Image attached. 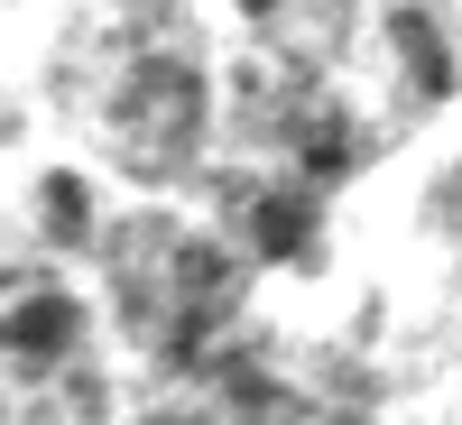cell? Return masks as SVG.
<instances>
[{"instance_id": "cell-5", "label": "cell", "mask_w": 462, "mask_h": 425, "mask_svg": "<svg viewBox=\"0 0 462 425\" xmlns=\"http://www.w3.org/2000/svg\"><path fill=\"white\" fill-rule=\"evenodd\" d=\"M296 158H305V176H342V167H352L361 158V139L352 130H342V111H315V130H296Z\"/></svg>"}, {"instance_id": "cell-1", "label": "cell", "mask_w": 462, "mask_h": 425, "mask_svg": "<svg viewBox=\"0 0 462 425\" xmlns=\"http://www.w3.org/2000/svg\"><path fill=\"white\" fill-rule=\"evenodd\" d=\"M121 121H130V139H139L148 167L185 158V148H195V121H204V84H195V65L148 56L130 84H121Z\"/></svg>"}, {"instance_id": "cell-2", "label": "cell", "mask_w": 462, "mask_h": 425, "mask_svg": "<svg viewBox=\"0 0 462 425\" xmlns=\"http://www.w3.org/2000/svg\"><path fill=\"white\" fill-rule=\"evenodd\" d=\"M74 342H84V305L56 296V287H37V296H19L10 315H0V361L28 370V379L65 370V361H74Z\"/></svg>"}, {"instance_id": "cell-3", "label": "cell", "mask_w": 462, "mask_h": 425, "mask_svg": "<svg viewBox=\"0 0 462 425\" xmlns=\"http://www.w3.org/2000/svg\"><path fill=\"white\" fill-rule=\"evenodd\" d=\"M315 231H324V204L305 195V185H259V195L241 204V241L259 259H305Z\"/></svg>"}, {"instance_id": "cell-4", "label": "cell", "mask_w": 462, "mask_h": 425, "mask_svg": "<svg viewBox=\"0 0 462 425\" xmlns=\"http://www.w3.org/2000/svg\"><path fill=\"white\" fill-rule=\"evenodd\" d=\"M389 47H398V74L416 84V102H444L453 93V47H444V28L426 10H398L389 19Z\"/></svg>"}, {"instance_id": "cell-6", "label": "cell", "mask_w": 462, "mask_h": 425, "mask_svg": "<svg viewBox=\"0 0 462 425\" xmlns=\"http://www.w3.org/2000/svg\"><path fill=\"white\" fill-rule=\"evenodd\" d=\"M47 231H56V241H84V231H93V204H84L74 176H47Z\"/></svg>"}]
</instances>
